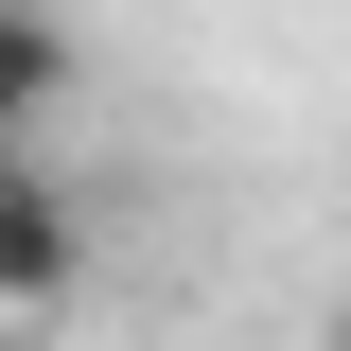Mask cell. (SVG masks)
Returning a JSON list of instances; mask_svg holds the SVG:
<instances>
[{"mask_svg":"<svg viewBox=\"0 0 351 351\" xmlns=\"http://www.w3.org/2000/svg\"><path fill=\"white\" fill-rule=\"evenodd\" d=\"M88 281V211L36 176V141H0V316H53Z\"/></svg>","mask_w":351,"mask_h":351,"instance_id":"obj_1","label":"cell"},{"mask_svg":"<svg viewBox=\"0 0 351 351\" xmlns=\"http://www.w3.org/2000/svg\"><path fill=\"white\" fill-rule=\"evenodd\" d=\"M71 106V18L53 0H0V141H36Z\"/></svg>","mask_w":351,"mask_h":351,"instance_id":"obj_2","label":"cell"},{"mask_svg":"<svg viewBox=\"0 0 351 351\" xmlns=\"http://www.w3.org/2000/svg\"><path fill=\"white\" fill-rule=\"evenodd\" d=\"M334 351H351V299H334Z\"/></svg>","mask_w":351,"mask_h":351,"instance_id":"obj_3","label":"cell"}]
</instances>
